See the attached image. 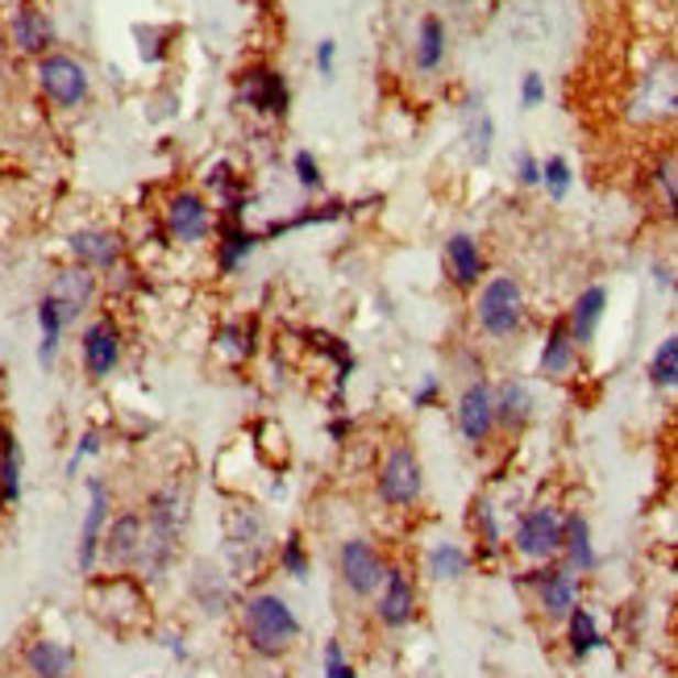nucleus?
<instances>
[{"label":"nucleus","instance_id":"obj_3","mask_svg":"<svg viewBox=\"0 0 678 678\" xmlns=\"http://www.w3.org/2000/svg\"><path fill=\"white\" fill-rule=\"evenodd\" d=\"M675 109H678V67L661 58V63H654L637 79L633 100H628V117L633 121H658V117H670Z\"/></svg>","mask_w":678,"mask_h":678},{"label":"nucleus","instance_id":"obj_12","mask_svg":"<svg viewBox=\"0 0 678 678\" xmlns=\"http://www.w3.org/2000/svg\"><path fill=\"white\" fill-rule=\"evenodd\" d=\"M9 42L18 46L21 55L46 58V51L55 46V21H51V13L34 9V4H21L13 21H9Z\"/></svg>","mask_w":678,"mask_h":678},{"label":"nucleus","instance_id":"obj_38","mask_svg":"<svg viewBox=\"0 0 678 678\" xmlns=\"http://www.w3.org/2000/svg\"><path fill=\"white\" fill-rule=\"evenodd\" d=\"M325 678H359L354 675V661H346L341 641H325Z\"/></svg>","mask_w":678,"mask_h":678},{"label":"nucleus","instance_id":"obj_23","mask_svg":"<svg viewBox=\"0 0 678 678\" xmlns=\"http://www.w3.org/2000/svg\"><path fill=\"white\" fill-rule=\"evenodd\" d=\"M259 242H263V233H250L242 221L226 217V226H221V245H217V263H221V271H238L242 259L245 254H254V245Z\"/></svg>","mask_w":678,"mask_h":678},{"label":"nucleus","instance_id":"obj_25","mask_svg":"<svg viewBox=\"0 0 678 678\" xmlns=\"http://www.w3.org/2000/svg\"><path fill=\"white\" fill-rule=\"evenodd\" d=\"M441 58H446V25H441V18L429 13V18L420 21V30H416V67L420 72H437Z\"/></svg>","mask_w":678,"mask_h":678},{"label":"nucleus","instance_id":"obj_26","mask_svg":"<svg viewBox=\"0 0 678 678\" xmlns=\"http://www.w3.org/2000/svg\"><path fill=\"white\" fill-rule=\"evenodd\" d=\"M575 362V338H570V320H558L549 329L546 350H542V375H566Z\"/></svg>","mask_w":678,"mask_h":678},{"label":"nucleus","instance_id":"obj_40","mask_svg":"<svg viewBox=\"0 0 678 678\" xmlns=\"http://www.w3.org/2000/svg\"><path fill=\"white\" fill-rule=\"evenodd\" d=\"M542 100H546V84H542L537 72H528V76L521 79V105H525V109H537Z\"/></svg>","mask_w":678,"mask_h":678},{"label":"nucleus","instance_id":"obj_27","mask_svg":"<svg viewBox=\"0 0 678 678\" xmlns=\"http://www.w3.org/2000/svg\"><path fill=\"white\" fill-rule=\"evenodd\" d=\"M562 546H566V562L575 570H591L595 566V549H591V528L583 516H566L562 521Z\"/></svg>","mask_w":678,"mask_h":678},{"label":"nucleus","instance_id":"obj_17","mask_svg":"<svg viewBox=\"0 0 678 678\" xmlns=\"http://www.w3.org/2000/svg\"><path fill=\"white\" fill-rule=\"evenodd\" d=\"M88 516H84V528H79V575H88L96 566V549L105 546V521H109V495H105V483L100 479H88Z\"/></svg>","mask_w":678,"mask_h":678},{"label":"nucleus","instance_id":"obj_44","mask_svg":"<svg viewBox=\"0 0 678 678\" xmlns=\"http://www.w3.org/2000/svg\"><path fill=\"white\" fill-rule=\"evenodd\" d=\"M437 400V379L429 375L425 379V387H420V392H416V408H429V404H434Z\"/></svg>","mask_w":678,"mask_h":678},{"label":"nucleus","instance_id":"obj_41","mask_svg":"<svg viewBox=\"0 0 678 678\" xmlns=\"http://www.w3.org/2000/svg\"><path fill=\"white\" fill-rule=\"evenodd\" d=\"M516 175H521L525 188H537V184H542V163H537L528 151H521L516 154Z\"/></svg>","mask_w":678,"mask_h":678},{"label":"nucleus","instance_id":"obj_22","mask_svg":"<svg viewBox=\"0 0 678 678\" xmlns=\"http://www.w3.org/2000/svg\"><path fill=\"white\" fill-rule=\"evenodd\" d=\"M603 304H608V292H603L600 283L587 287L583 296L575 300V308H570V338H575V346H587V341L595 338V325H600V317H603Z\"/></svg>","mask_w":678,"mask_h":678},{"label":"nucleus","instance_id":"obj_9","mask_svg":"<svg viewBox=\"0 0 678 678\" xmlns=\"http://www.w3.org/2000/svg\"><path fill=\"white\" fill-rule=\"evenodd\" d=\"M163 226L175 242H205L212 229V212L196 192H175L163 208Z\"/></svg>","mask_w":678,"mask_h":678},{"label":"nucleus","instance_id":"obj_39","mask_svg":"<svg viewBox=\"0 0 678 678\" xmlns=\"http://www.w3.org/2000/svg\"><path fill=\"white\" fill-rule=\"evenodd\" d=\"M292 167H296V179H300V188H308V192L320 188V167H317V154H313V151H296Z\"/></svg>","mask_w":678,"mask_h":678},{"label":"nucleus","instance_id":"obj_10","mask_svg":"<svg viewBox=\"0 0 678 678\" xmlns=\"http://www.w3.org/2000/svg\"><path fill=\"white\" fill-rule=\"evenodd\" d=\"M79 354H84V371L92 379H109L113 367L121 362V329L109 317L92 320L79 338Z\"/></svg>","mask_w":678,"mask_h":678},{"label":"nucleus","instance_id":"obj_29","mask_svg":"<svg viewBox=\"0 0 678 678\" xmlns=\"http://www.w3.org/2000/svg\"><path fill=\"white\" fill-rule=\"evenodd\" d=\"M528 408H533L528 387H521V383H504V387H500V396H495V420H500V425H508V429L525 425Z\"/></svg>","mask_w":678,"mask_h":678},{"label":"nucleus","instance_id":"obj_36","mask_svg":"<svg viewBox=\"0 0 678 678\" xmlns=\"http://www.w3.org/2000/svg\"><path fill=\"white\" fill-rule=\"evenodd\" d=\"M133 39H138V55L146 58V63H163V55H167V30L138 25V30H133Z\"/></svg>","mask_w":678,"mask_h":678},{"label":"nucleus","instance_id":"obj_13","mask_svg":"<svg viewBox=\"0 0 678 678\" xmlns=\"http://www.w3.org/2000/svg\"><path fill=\"white\" fill-rule=\"evenodd\" d=\"M51 300L58 304V313H63V320L72 325V320L92 304L96 296V275L88 271V266H67V271H58L55 283H51V292H46Z\"/></svg>","mask_w":678,"mask_h":678},{"label":"nucleus","instance_id":"obj_5","mask_svg":"<svg viewBox=\"0 0 678 678\" xmlns=\"http://www.w3.org/2000/svg\"><path fill=\"white\" fill-rule=\"evenodd\" d=\"M39 88L58 109H76L88 96V72L72 55H46L39 58Z\"/></svg>","mask_w":678,"mask_h":678},{"label":"nucleus","instance_id":"obj_34","mask_svg":"<svg viewBox=\"0 0 678 678\" xmlns=\"http://www.w3.org/2000/svg\"><path fill=\"white\" fill-rule=\"evenodd\" d=\"M491 138H495V125H491L488 113H474L471 125H467V146H471L474 163H488L491 158Z\"/></svg>","mask_w":678,"mask_h":678},{"label":"nucleus","instance_id":"obj_14","mask_svg":"<svg viewBox=\"0 0 678 678\" xmlns=\"http://www.w3.org/2000/svg\"><path fill=\"white\" fill-rule=\"evenodd\" d=\"M458 429L467 441H488L495 429V392L488 383H471L458 400Z\"/></svg>","mask_w":678,"mask_h":678},{"label":"nucleus","instance_id":"obj_11","mask_svg":"<svg viewBox=\"0 0 678 678\" xmlns=\"http://www.w3.org/2000/svg\"><path fill=\"white\" fill-rule=\"evenodd\" d=\"M516 549H521L525 558H533V562H542L554 549H562V516L554 508L525 512L521 525H516Z\"/></svg>","mask_w":678,"mask_h":678},{"label":"nucleus","instance_id":"obj_2","mask_svg":"<svg viewBox=\"0 0 678 678\" xmlns=\"http://www.w3.org/2000/svg\"><path fill=\"white\" fill-rule=\"evenodd\" d=\"M525 317V292L512 275H495L488 287L479 292V325L488 329L491 338H508L516 333V325Z\"/></svg>","mask_w":678,"mask_h":678},{"label":"nucleus","instance_id":"obj_6","mask_svg":"<svg viewBox=\"0 0 678 678\" xmlns=\"http://www.w3.org/2000/svg\"><path fill=\"white\" fill-rule=\"evenodd\" d=\"M420 488H425V471H420V458H416L408 446H396V450H387L383 458V467H379V495L387 500V504H416L420 500Z\"/></svg>","mask_w":678,"mask_h":678},{"label":"nucleus","instance_id":"obj_35","mask_svg":"<svg viewBox=\"0 0 678 678\" xmlns=\"http://www.w3.org/2000/svg\"><path fill=\"white\" fill-rule=\"evenodd\" d=\"M542 184H546V192L554 200H562L566 192H570V163H566L562 154H554V158L542 163Z\"/></svg>","mask_w":678,"mask_h":678},{"label":"nucleus","instance_id":"obj_15","mask_svg":"<svg viewBox=\"0 0 678 678\" xmlns=\"http://www.w3.org/2000/svg\"><path fill=\"white\" fill-rule=\"evenodd\" d=\"M67 245H72L76 263L88 266V271H113L121 263V238L109 229H76Z\"/></svg>","mask_w":678,"mask_h":678},{"label":"nucleus","instance_id":"obj_18","mask_svg":"<svg viewBox=\"0 0 678 678\" xmlns=\"http://www.w3.org/2000/svg\"><path fill=\"white\" fill-rule=\"evenodd\" d=\"M142 537H146V521L142 516H117L113 525L105 528V558L113 566H133L138 554H142Z\"/></svg>","mask_w":678,"mask_h":678},{"label":"nucleus","instance_id":"obj_46","mask_svg":"<svg viewBox=\"0 0 678 678\" xmlns=\"http://www.w3.org/2000/svg\"><path fill=\"white\" fill-rule=\"evenodd\" d=\"M346 434H350V420H333V425H329V437H333V441H341Z\"/></svg>","mask_w":678,"mask_h":678},{"label":"nucleus","instance_id":"obj_43","mask_svg":"<svg viewBox=\"0 0 678 678\" xmlns=\"http://www.w3.org/2000/svg\"><path fill=\"white\" fill-rule=\"evenodd\" d=\"M96 450H100V434H84V437H79L76 453H72V462H67V471L76 474L79 471V458H88V453H96Z\"/></svg>","mask_w":678,"mask_h":678},{"label":"nucleus","instance_id":"obj_24","mask_svg":"<svg viewBox=\"0 0 678 678\" xmlns=\"http://www.w3.org/2000/svg\"><path fill=\"white\" fill-rule=\"evenodd\" d=\"M21 500V450L18 437L0 425V504L13 508Z\"/></svg>","mask_w":678,"mask_h":678},{"label":"nucleus","instance_id":"obj_8","mask_svg":"<svg viewBox=\"0 0 678 678\" xmlns=\"http://www.w3.org/2000/svg\"><path fill=\"white\" fill-rule=\"evenodd\" d=\"M238 100L250 105L254 113L266 117H283L287 105H292V92H287V79L275 72V67H250L238 79Z\"/></svg>","mask_w":678,"mask_h":678},{"label":"nucleus","instance_id":"obj_1","mask_svg":"<svg viewBox=\"0 0 678 678\" xmlns=\"http://www.w3.org/2000/svg\"><path fill=\"white\" fill-rule=\"evenodd\" d=\"M242 628H245L250 649H254L259 658H280V654H287V649L296 645V637H300V621H296V612H292L280 595H254V600H245Z\"/></svg>","mask_w":678,"mask_h":678},{"label":"nucleus","instance_id":"obj_45","mask_svg":"<svg viewBox=\"0 0 678 678\" xmlns=\"http://www.w3.org/2000/svg\"><path fill=\"white\" fill-rule=\"evenodd\" d=\"M479 528H483L488 542H495V516H491V504H479Z\"/></svg>","mask_w":678,"mask_h":678},{"label":"nucleus","instance_id":"obj_7","mask_svg":"<svg viewBox=\"0 0 678 678\" xmlns=\"http://www.w3.org/2000/svg\"><path fill=\"white\" fill-rule=\"evenodd\" d=\"M338 566H341V579H346V587H350L354 595H371V591H379L383 579H387V566L379 558V549L371 546V542H362V537H350V542L341 546Z\"/></svg>","mask_w":678,"mask_h":678},{"label":"nucleus","instance_id":"obj_37","mask_svg":"<svg viewBox=\"0 0 678 678\" xmlns=\"http://www.w3.org/2000/svg\"><path fill=\"white\" fill-rule=\"evenodd\" d=\"M283 570H287L292 579H308V554H304V542L296 533L283 542Z\"/></svg>","mask_w":678,"mask_h":678},{"label":"nucleus","instance_id":"obj_32","mask_svg":"<svg viewBox=\"0 0 678 678\" xmlns=\"http://www.w3.org/2000/svg\"><path fill=\"white\" fill-rule=\"evenodd\" d=\"M649 379L658 387H678V338H666L658 346V354L649 362Z\"/></svg>","mask_w":678,"mask_h":678},{"label":"nucleus","instance_id":"obj_42","mask_svg":"<svg viewBox=\"0 0 678 678\" xmlns=\"http://www.w3.org/2000/svg\"><path fill=\"white\" fill-rule=\"evenodd\" d=\"M333 67H338V42L333 39H325L317 46V72L325 79H333Z\"/></svg>","mask_w":678,"mask_h":678},{"label":"nucleus","instance_id":"obj_30","mask_svg":"<svg viewBox=\"0 0 678 678\" xmlns=\"http://www.w3.org/2000/svg\"><path fill=\"white\" fill-rule=\"evenodd\" d=\"M429 575L434 579H462L467 575V554L453 542H441V546L429 549Z\"/></svg>","mask_w":678,"mask_h":678},{"label":"nucleus","instance_id":"obj_28","mask_svg":"<svg viewBox=\"0 0 678 678\" xmlns=\"http://www.w3.org/2000/svg\"><path fill=\"white\" fill-rule=\"evenodd\" d=\"M39 325H42V341H39V362L42 367H51L58 354V338H63V313H58V304L51 296H42L39 300Z\"/></svg>","mask_w":678,"mask_h":678},{"label":"nucleus","instance_id":"obj_4","mask_svg":"<svg viewBox=\"0 0 678 678\" xmlns=\"http://www.w3.org/2000/svg\"><path fill=\"white\" fill-rule=\"evenodd\" d=\"M266 554V521L245 504H233L226 512V558L233 570H254Z\"/></svg>","mask_w":678,"mask_h":678},{"label":"nucleus","instance_id":"obj_19","mask_svg":"<svg viewBox=\"0 0 678 678\" xmlns=\"http://www.w3.org/2000/svg\"><path fill=\"white\" fill-rule=\"evenodd\" d=\"M25 666H30V675L34 678H67L72 675V666H76V654H72L63 641L42 637L25 649Z\"/></svg>","mask_w":678,"mask_h":678},{"label":"nucleus","instance_id":"obj_16","mask_svg":"<svg viewBox=\"0 0 678 678\" xmlns=\"http://www.w3.org/2000/svg\"><path fill=\"white\" fill-rule=\"evenodd\" d=\"M416 616V587L413 579L396 570V566H387V579H383V595H379V621L387 624V628H404V624H413Z\"/></svg>","mask_w":678,"mask_h":678},{"label":"nucleus","instance_id":"obj_33","mask_svg":"<svg viewBox=\"0 0 678 678\" xmlns=\"http://www.w3.org/2000/svg\"><path fill=\"white\" fill-rule=\"evenodd\" d=\"M196 595L205 603V612H226L229 587L221 583V575H212L208 566H200V575H196Z\"/></svg>","mask_w":678,"mask_h":678},{"label":"nucleus","instance_id":"obj_31","mask_svg":"<svg viewBox=\"0 0 678 678\" xmlns=\"http://www.w3.org/2000/svg\"><path fill=\"white\" fill-rule=\"evenodd\" d=\"M595 645H600V628L591 621V612H587V608H575V612H570V649H575V658H587Z\"/></svg>","mask_w":678,"mask_h":678},{"label":"nucleus","instance_id":"obj_20","mask_svg":"<svg viewBox=\"0 0 678 678\" xmlns=\"http://www.w3.org/2000/svg\"><path fill=\"white\" fill-rule=\"evenodd\" d=\"M528 583L537 587L542 608H546L549 616H566V612H575V579H570V570H537Z\"/></svg>","mask_w":678,"mask_h":678},{"label":"nucleus","instance_id":"obj_21","mask_svg":"<svg viewBox=\"0 0 678 678\" xmlns=\"http://www.w3.org/2000/svg\"><path fill=\"white\" fill-rule=\"evenodd\" d=\"M446 263H450L453 283H462V287L479 283V275H483V254H479V242L471 233H453L446 242Z\"/></svg>","mask_w":678,"mask_h":678}]
</instances>
